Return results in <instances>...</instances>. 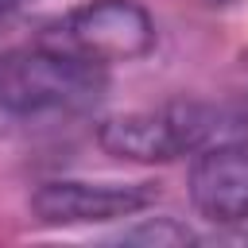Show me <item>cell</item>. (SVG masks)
I'll use <instances>...</instances> for the list:
<instances>
[{"label":"cell","instance_id":"cell-6","mask_svg":"<svg viewBox=\"0 0 248 248\" xmlns=\"http://www.w3.org/2000/svg\"><path fill=\"white\" fill-rule=\"evenodd\" d=\"M120 240H140V244H186L194 240V232L186 225H178L174 217H143L136 229H124Z\"/></svg>","mask_w":248,"mask_h":248},{"label":"cell","instance_id":"cell-2","mask_svg":"<svg viewBox=\"0 0 248 248\" xmlns=\"http://www.w3.org/2000/svg\"><path fill=\"white\" fill-rule=\"evenodd\" d=\"M221 132V108L205 101H167L155 108H136L108 116L97 128V143L128 163H174L198 155Z\"/></svg>","mask_w":248,"mask_h":248},{"label":"cell","instance_id":"cell-3","mask_svg":"<svg viewBox=\"0 0 248 248\" xmlns=\"http://www.w3.org/2000/svg\"><path fill=\"white\" fill-rule=\"evenodd\" d=\"M39 39L108 70L116 62H136L151 54L155 19L136 0H85L54 19Z\"/></svg>","mask_w":248,"mask_h":248},{"label":"cell","instance_id":"cell-4","mask_svg":"<svg viewBox=\"0 0 248 248\" xmlns=\"http://www.w3.org/2000/svg\"><path fill=\"white\" fill-rule=\"evenodd\" d=\"M159 190L151 182H85L54 178L31 194V213L43 225H105L143 213Z\"/></svg>","mask_w":248,"mask_h":248},{"label":"cell","instance_id":"cell-7","mask_svg":"<svg viewBox=\"0 0 248 248\" xmlns=\"http://www.w3.org/2000/svg\"><path fill=\"white\" fill-rule=\"evenodd\" d=\"M31 4H39V0H0V27H8L19 12H27Z\"/></svg>","mask_w":248,"mask_h":248},{"label":"cell","instance_id":"cell-1","mask_svg":"<svg viewBox=\"0 0 248 248\" xmlns=\"http://www.w3.org/2000/svg\"><path fill=\"white\" fill-rule=\"evenodd\" d=\"M108 70L43 39L0 54V140L54 136L101 108Z\"/></svg>","mask_w":248,"mask_h":248},{"label":"cell","instance_id":"cell-5","mask_svg":"<svg viewBox=\"0 0 248 248\" xmlns=\"http://www.w3.org/2000/svg\"><path fill=\"white\" fill-rule=\"evenodd\" d=\"M190 202L213 225H248V140H213L194 155Z\"/></svg>","mask_w":248,"mask_h":248}]
</instances>
